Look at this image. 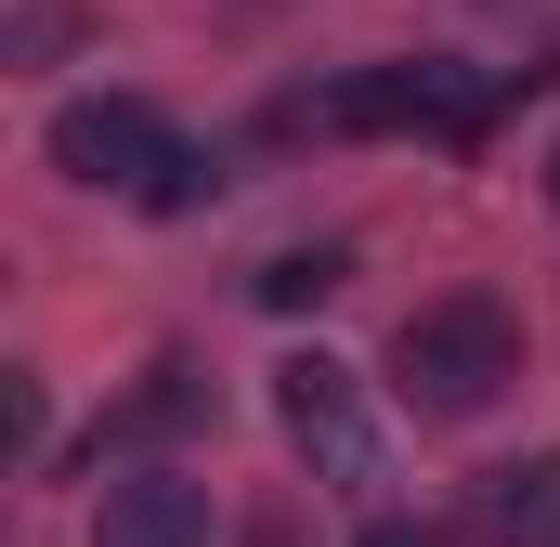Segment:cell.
I'll return each instance as SVG.
<instances>
[{
	"mask_svg": "<svg viewBox=\"0 0 560 547\" xmlns=\"http://www.w3.org/2000/svg\"><path fill=\"white\" fill-rule=\"evenodd\" d=\"M548 196H560V143H548Z\"/></svg>",
	"mask_w": 560,
	"mask_h": 547,
	"instance_id": "13",
	"label": "cell"
},
{
	"mask_svg": "<svg viewBox=\"0 0 560 547\" xmlns=\"http://www.w3.org/2000/svg\"><path fill=\"white\" fill-rule=\"evenodd\" d=\"M339 248H287V261H261V300H275V313H313V300H339Z\"/></svg>",
	"mask_w": 560,
	"mask_h": 547,
	"instance_id": "8",
	"label": "cell"
},
{
	"mask_svg": "<svg viewBox=\"0 0 560 547\" xmlns=\"http://www.w3.org/2000/svg\"><path fill=\"white\" fill-rule=\"evenodd\" d=\"M418 131L430 143H482L495 131V79L469 53H418Z\"/></svg>",
	"mask_w": 560,
	"mask_h": 547,
	"instance_id": "6",
	"label": "cell"
},
{
	"mask_svg": "<svg viewBox=\"0 0 560 547\" xmlns=\"http://www.w3.org/2000/svg\"><path fill=\"white\" fill-rule=\"evenodd\" d=\"M183 417H209V379H196L183 352H156V365H143V392L92 430V456H105V443H156V430H183Z\"/></svg>",
	"mask_w": 560,
	"mask_h": 547,
	"instance_id": "7",
	"label": "cell"
},
{
	"mask_svg": "<svg viewBox=\"0 0 560 547\" xmlns=\"http://www.w3.org/2000/svg\"><path fill=\"white\" fill-rule=\"evenodd\" d=\"M209 482H183V469H131V482H105V509H92V547H209Z\"/></svg>",
	"mask_w": 560,
	"mask_h": 547,
	"instance_id": "4",
	"label": "cell"
},
{
	"mask_svg": "<svg viewBox=\"0 0 560 547\" xmlns=\"http://www.w3.org/2000/svg\"><path fill=\"white\" fill-rule=\"evenodd\" d=\"M469 535L482 547H560V456H509L469 482Z\"/></svg>",
	"mask_w": 560,
	"mask_h": 547,
	"instance_id": "5",
	"label": "cell"
},
{
	"mask_svg": "<svg viewBox=\"0 0 560 547\" xmlns=\"http://www.w3.org/2000/svg\"><path fill=\"white\" fill-rule=\"evenodd\" d=\"M196 196H222V156H209V143H170L156 183H143V209H196Z\"/></svg>",
	"mask_w": 560,
	"mask_h": 547,
	"instance_id": "9",
	"label": "cell"
},
{
	"mask_svg": "<svg viewBox=\"0 0 560 547\" xmlns=\"http://www.w3.org/2000/svg\"><path fill=\"white\" fill-rule=\"evenodd\" d=\"M235 547H300V535H287V522H248V535H235Z\"/></svg>",
	"mask_w": 560,
	"mask_h": 547,
	"instance_id": "12",
	"label": "cell"
},
{
	"mask_svg": "<svg viewBox=\"0 0 560 547\" xmlns=\"http://www.w3.org/2000/svg\"><path fill=\"white\" fill-rule=\"evenodd\" d=\"M352 547H443V535H430V522H365Z\"/></svg>",
	"mask_w": 560,
	"mask_h": 547,
	"instance_id": "11",
	"label": "cell"
},
{
	"mask_svg": "<svg viewBox=\"0 0 560 547\" xmlns=\"http://www.w3.org/2000/svg\"><path fill=\"white\" fill-rule=\"evenodd\" d=\"M392 379H405L418 417H482L522 379V313H509L495 287H443V300H418V313L392 326Z\"/></svg>",
	"mask_w": 560,
	"mask_h": 547,
	"instance_id": "1",
	"label": "cell"
},
{
	"mask_svg": "<svg viewBox=\"0 0 560 547\" xmlns=\"http://www.w3.org/2000/svg\"><path fill=\"white\" fill-rule=\"evenodd\" d=\"M170 143H183V131H170L143 92H79V105L52 118V170H66V183H92V196H143Z\"/></svg>",
	"mask_w": 560,
	"mask_h": 547,
	"instance_id": "3",
	"label": "cell"
},
{
	"mask_svg": "<svg viewBox=\"0 0 560 547\" xmlns=\"http://www.w3.org/2000/svg\"><path fill=\"white\" fill-rule=\"evenodd\" d=\"M52 39H66V0H26V13H13V66H39Z\"/></svg>",
	"mask_w": 560,
	"mask_h": 547,
	"instance_id": "10",
	"label": "cell"
},
{
	"mask_svg": "<svg viewBox=\"0 0 560 547\" xmlns=\"http://www.w3.org/2000/svg\"><path fill=\"white\" fill-rule=\"evenodd\" d=\"M275 417H287V443L313 456V482H339V496H365L392 469V443H378V417H365V392H352L339 352H287L275 365Z\"/></svg>",
	"mask_w": 560,
	"mask_h": 547,
	"instance_id": "2",
	"label": "cell"
}]
</instances>
